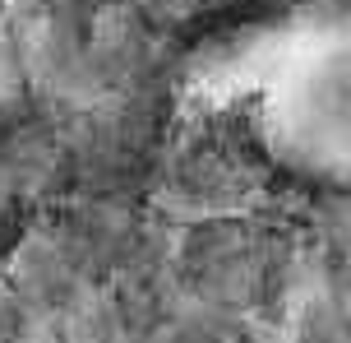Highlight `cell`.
<instances>
[{
  "instance_id": "obj_7",
  "label": "cell",
  "mask_w": 351,
  "mask_h": 343,
  "mask_svg": "<svg viewBox=\"0 0 351 343\" xmlns=\"http://www.w3.org/2000/svg\"><path fill=\"white\" fill-rule=\"evenodd\" d=\"M300 116L319 140L351 153V37H337V47L310 65L300 84Z\"/></svg>"
},
{
  "instance_id": "obj_8",
  "label": "cell",
  "mask_w": 351,
  "mask_h": 343,
  "mask_svg": "<svg viewBox=\"0 0 351 343\" xmlns=\"http://www.w3.org/2000/svg\"><path fill=\"white\" fill-rule=\"evenodd\" d=\"M315 23L328 28V33H337V37H351V0H324Z\"/></svg>"
},
{
  "instance_id": "obj_5",
  "label": "cell",
  "mask_w": 351,
  "mask_h": 343,
  "mask_svg": "<svg viewBox=\"0 0 351 343\" xmlns=\"http://www.w3.org/2000/svg\"><path fill=\"white\" fill-rule=\"evenodd\" d=\"M324 0H148L171 65H190L241 42H259L296 23H315Z\"/></svg>"
},
{
  "instance_id": "obj_1",
  "label": "cell",
  "mask_w": 351,
  "mask_h": 343,
  "mask_svg": "<svg viewBox=\"0 0 351 343\" xmlns=\"http://www.w3.org/2000/svg\"><path fill=\"white\" fill-rule=\"evenodd\" d=\"M305 167L282 153L259 89L180 107L162 144L153 204L171 218L291 209Z\"/></svg>"
},
{
  "instance_id": "obj_6",
  "label": "cell",
  "mask_w": 351,
  "mask_h": 343,
  "mask_svg": "<svg viewBox=\"0 0 351 343\" xmlns=\"http://www.w3.org/2000/svg\"><path fill=\"white\" fill-rule=\"evenodd\" d=\"M310 232L315 278L351 288V167L347 172H315L305 167L291 209Z\"/></svg>"
},
{
  "instance_id": "obj_4",
  "label": "cell",
  "mask_w": 351,
  "mask_h": 343,
  "mask_svg": "<svg viewBox=\"0 0 351 343\" xmlns=\"http://www.w3.org/2000/svg\"><path fill=\"white\" fill-rule=\"evenodd\" d=\"M74 190L70 102L19 84L0 98V274L28 251L56 199Z\"/></svg>"
},
{
  "instance_id": "obj_2",
  "label": "cell",
  "mask_w": 351,
  "mask_h": 343,
  "mask_svg": "<svg viewBox=\"0 0 351 343\" xmlns=\"http://www.w3.org/2000/svg\"><path fill=\"white\" fill-rule=\"evenodd\" d=\"M167 274L190 307L278 325L305 297V278H315V251L305 223L287 209L176 218Z\"/></svg>"
},
{
  "instance_id": "obj_3",
  "label": "cell",
  "mask_w": 351,
  "mask_h": 343,
  "mask_svg": "<svg viewBox=\"0 0 351 343\" xmlns=\"http://www.w3.org/2000/svg\"><path fill=\"white\" fill-rule=\"evenodd\" d=\"M23 84L56 98H102L176 74L148 0H14Z\"/></svg>"
}]
</instances>
